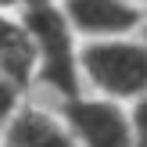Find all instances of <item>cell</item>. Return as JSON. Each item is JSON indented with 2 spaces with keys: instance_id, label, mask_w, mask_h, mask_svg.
<instances>
[{
  "instance_id": "cell-1",
  "label": "cell",
  "mask_w": 147,
  "mask_h": 147,
  "mask_svg": "<svg viewBox=\"0 0 147 147\" xmlns=\"http://www.w3.org/2000/svg\"><path fill=\"white\" fill-rule=\"evenodd\" d=\"M22 22H25L29 36L36 47V76L32 83L50 86L61 93V100L79 97V36L54 4H25L22 7Z\"/></svg>"
},
{
  "instance_id": "cell-2",
  "label": "cell",
  "mask_w": 147,
  "mask_h": 147,
  "mask_svg": "<svg viewBox=\"0 0 147 147\" xmlns=\"http://www.w3.org/2000/svg\"><path fill=\"white\" fill-rule=\"evenodd\" d=\"M79 76L111 100H133L147 90V40L97 36L79 43Z\"/></svg>"
},
{
  "instance_id": "cell-3",
  "label": "cell",
  "mask_w": 147,
  "mask_h": 147,
  "mask_svg": "<svg viewBox=\"0 0 147 147\" xmlns=\"http://www.w3.org/2000/svg\"><path fill=\"white\" fill-rule=\"evenodd\" d=\"M65 126L76 133L83 147H136L133 140V122L122 100L111 97H68L61 108Z\"/></svg>"
},
{
  "instance_id": "cell-4",
  "label": "cell",
  "mask_w": 147,
  "mask_h": 147,
  "mask_svg": "<svg viewBox=\"0 0 147 147\" xmlns=\"http://www.w3.org/2000/svg\"><path fill=\"white\" fill-rule=\"evenodd\" d=\"M57 7L79 40L126 36L144 25V7H136L133 0H57Z\"/></svg>"
},
{
  "instance_id": "cell-5",
  "label": "cell",
  "mask_w": 147,
  "mask_h": 147,
  "mask_svg": "<svg viewBox=\"0 0 147 147\" xmlns=\"http://www.w3.org/2000/svg\"><path fill=\"white\" fill-rule=\"evenodd\" d=\"M0 147H83V144L65 126V119H54L50 111L22 100L0 136Z\"/></svg>"
},
{
  "instance_id": "cell-6",
  "label": "cell",
  "mask_w": 147,
  "mask_h": 147,
  "mask_svg": "<svg viewBox=\"0 0 147 147\" xmlns=\"http://www.w3.org/2000/svg\"><path fill=\"white\" fill-rule=\"evenodd\" d=\"M0 76H7L11 83H18L22 90L32 86L36 76V47L29 36L25 22L11 18L7 11H0Z\"/></svg>"
},
{
  "instance_id": "cell-7",
  "label": "cell",
  "mask_w": 147,
  "mask_h": 147,
  "mask_svg": "<svg viewBox=\"0 0 147 147\" xmlns=\"http://www.w3.org/2000/svg\"><path fill=\"white\" fill-rule=\"evenodd\" d=\"M22 86L18 83H11L7 76H0V136H4V129H7V122H11V115L18 111V104H22Z\"/></svg>"
},
{
  "instance_id": "cell-8",
  "label": "cell",
  "mask_w": 147,
  "mask_h": 147,
  "mask_svg": "<svg viewBox=\"0 0 147 147\" xmlns=\"http://www.w3.org/2000/svg\"><path fill=\"white\" fill-rule=\"evenodd\" d=\"M129 122H133V140H136V147H147V90L140 93V97H133Z\"/></svg>"
},
{
  "instance_id": "cell-9",
  "label": "cell",
  "mask_w": 147,
  "mask_h": 147,
  "mask_svg": "<svg viewBox=\"0 0 147 147\" xmlns=\"http://www.w3.org/2000/svg\"><path fill=\"white\" fill-rule=\"evenodd\" d=\"M11 7H22V0H0V11H11Z\"/></svg>"
},
{
  "instance_id": "cell-10",
  "label": "cell",
  "mask_w": 147,
  "mask_h": 147,
  "mask_svg": "<svg viewBox=\"0 0 147 147\" xmlns=\"http://www.w3.org/2000/svg\"><path fill=\"white\" fill-rule=\"evenodd\" d=\"M25 4H54V0H22V7Z\"/></svg>"
},
{
  "instance_id": "cell-11",
  "label": "cell",
  "mask_w": 147,
  "mask_h": 147,
  "mask_svg": "<svg viewBox=\"0 0 147 147\" xmlns=\"http://www.w3.org/2000/svg\"><path fill=\"white\" fill-rule=\"evenodd\" d=\"M133 4H136V7H147V0H133Z\"/></svg>"
},
{
  "instance_id": "cell-12",
  "label": "cell",
  "mask_w": 147,
  "mask_h": 147,
  "mask_svg": "<svg viewBox=\"0 0 147 147\" xmlns=\"http://www.w3.org/2000/svg\"><path fill=\"white\" fill-rule=\"evenodd\" d=\"M144 40H147V32H144Z\"/></svg>"
}]
</instances>
